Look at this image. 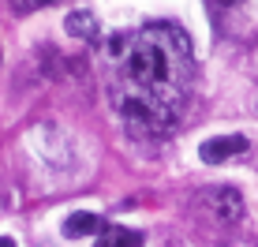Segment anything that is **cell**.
<instances>
[{
  "instance_id": "1",
  "label": "cell",
  "mask_w": 258,
  "mask_h": 247,
  "mask_svg": "<svg viewBox=\"0 0 258 247\" xmlns=\"http://www.w3.org/2000/svg\"><path fill=\"white\" fill-rule=\"evenodd\" d=\"M112 101L139 131H168L183 116L195 52L180 26L154 23L112 41Z\"/></svg>"
},
{
  "instance_id": "2",
  "label": "cell",
  "mask_w": 258,
  "mask_h": 247,
  "mask_svg": "<svg viewBox=\"0 0 258 247\" xmlns=\"http://www.w3.org/2000/svg\"><path fill=\"white\" fill-rule=\"evenodd\" d=\"M206 206L213 210V217H217L221 225H236L239 217H243V199H239V191H232V188L206 191Z\"/></svg>"
},
{
  "instance_id": "3",
  "label": "cell",
  "mask_w": 258,
  "mask_h": 247,
  "mask_svg": "<svg viewBox=\"0 0 258 247\" xmlns=\"http://www.w3.org/2000/svg\"><path fill=\"white\" fill-rule=\"evenodd\" d=\"M243 150H247V139L243 135H217V139H210V143L199 146V157L206 165H221V161H228V157L243 154Z\"/></svg>"
},
{
  "instance_id": "4",
  "label": "cell",
  "mask_w": 258,
  "mask_h": 247,
  "mask_svg": "<svg viewBox=\"0 0 258 247\" xmlns=\"http://www.w3.org/2000/svg\"><path fill=\"white\" fill-rule=\"evenodd\" d=\"M105 221L97 214H71L64 221V236L68 240H83V236H101Z\"/></svg>"
},
{
  "instance_id": "5",
  "label": "cell",
  "mask_w": 258,
  "mask_h": 247,
  "mask_svg": "<svg viewBox=\"0 0 258 247\" xmlns=\"http://www.w3.org/2000/svg\"><path fill=\"white\" fill-rule=\"evenodd\" d=\"M135 243H139L135 232H127V228H120V225H105L101 240H97L94 247H135Z\"/></svg>"
},
{
  "instance_id": "6",
  "label": "cell",
  "mask_w": 258,
  "mask_h": 247,
  "mask_svg": "<svg viewBox=\"0 0 258 247\" xmlns=\"http://www.w3.org/2000/svg\"><path fill=\"white\" fill-rule=\"evenodd\" d=\"M68 30L75 34V38H94V34H97V19L90 12H75L68 19Z\"/></svg>"
},
{
  "instance_id": "7",
  "label": "cell",
  "mask_w": 258,
  "mask_h": 247,
  "mask_svg": "<svg viewBox=\"0 0 258 247\" xmlns=\"http://www.w3.org/2000/svg\"><path fill=\"white\" fill-rule=\"evenodd\" d=\"M45 4H52V0H12V8H15V12H23V15L38 12V8H45Z\"/></svg>"
},
{
  "instance_id": "8",
  "label": "cell",
  "mask_w": 258,
  "mask_h": 247,
  "mask_svg": "<svg viewBox=\"0 0 258 247\" xmlns=\"http://www.w3.org/2000/svg\"><path fill=\"white\" fill-rule=\"evenodd\" d=\"M0 247H15V240L12 236H0Z\"/></svg>"
}]
</instances>
